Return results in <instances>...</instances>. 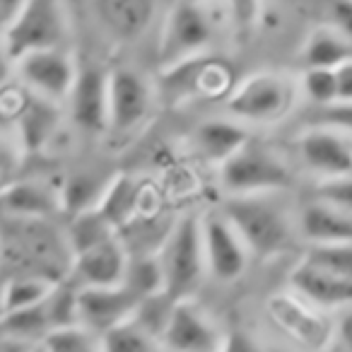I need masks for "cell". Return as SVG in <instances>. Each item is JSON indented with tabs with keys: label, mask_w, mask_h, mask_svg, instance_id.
<instances>
[{
	"label": "cell",
	"mask_w": 352,
	"mask_h": 352,
	"mask_svg": "<svg viewBox=\"0 0 352 352\" xmlns=\"http://www.w3.org/2000/svg\"><path fill=\"white\" fill-rule=\"evenodd\" d=\"M234 87V65L208 51L166 65L157 80V94L166 107H182L191 99H227Z\"/></svg>",
	"instance_id": "cell-1"
},
{
	"label": "cell",
	"mask_w": 352,
	"mask_h": 352,
	"mask_svg": "<svg viewBox=\"0 0 352 352\" xmlns=\"http://www.w3.org/2000/svg\"><path fill=\"white\" fill-rule=\"evenodd\" d=\"M222 215L234 227L246 249L258 258L283 254L292 241L285 210L265 196H230Z\"/></svg>",
	"instance_id": "cell-2"
},
{
	"label": "cell",
	"mask_w": 352,
	"mask_h": 352,
	"mask_svg": "<svg viewBox=\"0 0 352 352\" xmlns=\"http://www.w3.org/2000/svg\"><path fill=\"white\" fill-rule=\"evenodd\" d=\"M157 256L164 270V292L176 302L191 299L208 270L201 220L191 215L182 217L171 227Z\"/></svg>",
	"instance_id": "cell-3"
},
{
	"label": "cell",
	"mask_w": 352,
	"mask_h": 352,
	"mask_svg": "<svg viewBox=\"0 0 352 352\" xmlns=\"http://www.w3.org/2000/svg\"><path fill=\"white\" fill-rule=\"evenodd\" d=\"M220 184L230 196H265L287 188L292 174L268 145L251 138L236 155L220 164Z\"/></svg>",
	"instance_id": "cell-4"
},
{
	"label": "cell",
	"mask_w": 352,
	"mask_h": 352,
	"mask_svg": "<svg viewBox=\"0 0 352 352\" xmlns=\"http://www.w3.org/2000/svg\"><path fill=\"white\" fill-rule=\"evenodd\" d=\"M68 34L63 0H27L17 20L3 36L12 63L34 51L60 49Z\"/></svg>",
	"instance_id": "cell-5"
},
{
	"label": "cell",
	"mask_w": 352,
	"mask_h": 352,
	"mask_svg": "<svg viewBox=\"0 0 352 352\" xmlns=\"http://www.w3.org/2000/svg\"><path fill=\"white\" fill-rule=\"evenodd\" d=\"M294 85L285 75L258 73L241 80L227 97V111L251 123H273L289 113L294 104Z\"/></svg>",
	"instance_id": "cell-6"
},
{
	"label": "cell",
	"mask_w": 352,
	"mask_h": 352,
	"mask_svg": "<svg viewBox=\"0 0 352 352\" xmlns=\"http://www.w3.org/2000/svg\"><path fill=\"white\" fill-rule=\"evenodd\" d=\"M212 41V22L206 12V6H193L186 0H179L169 10L162 27L157 56L160 68L179 63L191 56L206 54Z\"/></svg>",
	"instance_id": "cell-7"
},
{
	"label": "cell",
	"mask_w": 352,
	"mask_h": 352,
	"mask_svg": "<svg viewBox=\"0 0 352 352\" xmlns=\"http://www.w3.org/2000/svg\"><path fill=\"white\" fill-rule=\"evenodd\" d=\"M270 321L285 333L292 342L309 352H323L333 340V323L304 302L302 297L289 292H278L265 302Z\"/></svg>",
	"instance_id": "cell-8"
},
{
	"label": "cell",
	"mask_w": 352,
	"mask_h": 352,
	"mask_svg": "<svg viewBox=\"0 0 352 352\" xmlns=\"http://www.w3.org/2000/svg\"><path fill=\"white\" fill-rule=\"evenodd\" d=\"M22 82L30 87V92L49 99L54 104H65L68 94L78 78L73 58L63 49L34 51L15 63Z\"/></svg>",
	"instance_id": "cell-9"
},
{
	"label": "cell",
	"mask_w": 352,
	"mask_h": 352,
	"mask_svg": "<svg viewBox=\"0 0 352 352\" xmlns=\"http://www.w3.org/2000/svg\"><path fill=\"white\" fill-rule=\"evenodd\" d=\"M140 297L126 285L113 287H80L78 292V323L102 338L111 328L131 321Z\"/></svg>",
	"instance_id": "cell-10"
},
{
	"label": "cell",
	"mask_w": 352,
	"mask_h": 352,
	"mask_svg": "<svg viewBox=\"0 0 352 352\" xmlns=\"http://www.w3.org/2000/svg\"><path fill=\"white\" fill-rule=\"evenodd\" d=\"M152 107V89L140 73L116 68L109 73V131H135L147 118Z\"/></svg>",
	"instance_id": "cell-11"
},
{
	"label": "cell",
	"mask_w": 352,
	"mask_h": 352,
	"mask_svg": "<svg viewBox=\"0 0 352 352\" xmlns=\"http://www.w3.org/2000/svg\"><path fill=\"white\" fill-rule=\"evenodd\" d=\"M73 123L85 133L109 131V73L97 65L78 68V78L68 94Z\"/></svg>",
	"instance_id": "cell-12"
},
{
	"label": "cell",
	"mask_w": 352,
	"mask_h": 352,
	"mask_svg": "<svg viewBox=\"0 0 352 352\" xmlns=\"http://www.w3.org/2000/svg\"><path fill=\"white\" fill-rule=\"evenodd\" d=\"M203 227V249H206L208 273L222 283H232L246 270L249 249L234 227L225 220V215H210L201 220Z\"/></svg>",
	"instance_id": "cell-13"
},
{
	"label": "cell",
	"mask_w": 352,
	"mask_h": 352,
	"mask_svg": "<svg viewBox=\"0 0 352 352\" xmlns=\"http://www.w3.org/2000/svg\"><path fill=\"white\" fill-rule=\"evenodd\" d=\"M162 342L169 352H220L225 338L191 299H182L176 302Z\"/></svg>",
	"instance_id": "cell-14"
},
{
	"label": "cell",
	"mask_w": 352,
	"mask_h": 352,
	"mask_svg": "<svg viewBox=\"0 0 352 352\" xmlns=\"http://www.w3.org/2000/svg\"><path fill=\"white\" fill-rule=\"evenodd\" d=\"M126 268L128 254L116 234L102 244L92 246V249L82 251V254L73 256L68 278L78 287H113V285H123Z\"/></svg>",
	"instance_id": "cell-15"
},
{
	"label": "cell",
	"mask_w": 352,
	"mask_h": 352,
	"mask_svg": "<svg viewBox=\"0 0 352 352\" xmlns=\"http://www.w3.org/2000/svg\"><path fill=\"white\" fill-rule=\"evenodd\" d=\"M299 155L304 164L326 179L352 174V147L333 128L314 126L299 138Z\"/></svg>",
	"instance_id": "cell-16"
},
{
	"label": "cell",
	"mask_w": 352,
	"mask_h": 352,
	"mask_svg": "<svg viewBox=\"0 0 352 352\" xmlns=\"http://www.w3.org/2000/svg\"><path fill=\"white\" fill-rule=\"evenodd\" d=\"M294 294L318 309H338L352 304V280L338 278L309 263H299L289 275Z\"/></svg>",
	"instance_id": "cell-17"
},
{
	"label": "cell",
	"mask_w": 352,
	"mask_h": 352,
	"mask_svg": "<svg viewBox=\"0 0 352 352\" xmlns=\"http://www.w3.org/2000/svg\"><path fill=\"white\" fill-rule=\"evenodd\" d=\"M155 0H92L99 25L118 41H135L155 17Z\"/></svg>",
	"instance_id": "cell-18"
},
{
	"label": "cell",
	"mask_w": 352,
	"mask_h": 352,
	"mask_svg": "<svg viewBox=\"0 0 352 352\" xmlns=\"http://www.w3.org/2000/svg\"><path fill=\"white\" fill-rule=\"evenodd\" d=\"M0 208L15 220H44L60 210V191L41 182H22L0 193Z\"/></svg>",
	"instance_id": "cell-19"
},
{
	"label": "cell",
	"mask_w": 352,
	"mask_h": 352,
	"mask_svg": "<svg viewBox=\"0 0 352 352\" xmlns=\"http://www.w3.org/2000/svg\"><path fill=\"white\" fill-rule=\"evenodd\" d=\"M299 230L311 244H352V215L321 201L304 208Z\"/></svg>",
	"instance_id": "cell-20"
},
{
	"label": "cell",
	"mask_w": 352,
	"mask_h": 352,
	"mask_svg": "<svg viewBox=\"0 0 352 352\" xmlns=\"http://www.w3.org/2000/svg\"><path fill=\"white\" fill-rule=\"evenodd\" d=\"M140 203H142V191L135 179L128 174H118L104 186L102 198H99V203L94 208H97L99 215H102L118 234L123 227L135 220L138 210H140Z\"/></svg>",
	"instance_id": "cell-21"
},
{
	"label": "cell",
	"mask_w": 352,
	"mask_h": 352,
	"mask_svg": "<svg viewBox=\"0 0 352 352\" xmlns=\"http://www.w3.org/2000/svg\"><path fill=\"white\" fill-rule=\"evenodd\" d=\"M15 123L22 138V147L27 152H39L51 138V133H56L58 128V104L32 92V97L17 111Z\"/></svg>",
	"instance_id": "cell-22"
},
{
	"label": "cell",
	"mask_w": 352,
	"mask_h": 352,
	"mask_svg": "<svg viewBox=\"0 0 352 352\" xmlns=\"http://www.w3.org/2000/svg\"><path fill=\"white\" fill-rule=\"evenodd\" d=\"M249 140L251 135L244 126L225 121V118L206 121L196 128V147L203 152L206 160L215 162L217 166L225 164L232 155H236Z\"/></svg>",
	"instance_id": "cell-23"
},
{
	"label": "cell",
	"mask_w": 352,
	"mask_h": 352,
	"mask_svg": "<svg viewBox=\"0 0 352 352\" xmlns=\"http://www.w3.org/2000/svg\"><path fill=\"white\" fill-rule=\"evenodd\" d=\"M304 65L307 68H328L336 70L342 63L352 60V41L345 39L333 27H321L309 36L304 46Z\"/></svg>",
	"instance_id": "cell-24"
},
{
	"label": "cell",
	"mask_w": 352,
	"mask_h": 352,
	"mask_svg": "<svg viewBox=\"0 0 352 352\" xmlns=\"http://www.w3.org/2000/svg\"><path fill=\"white\" fill-rule=\"evenodd\" d=\"M44 302L36 304V307H27V309H17V311L3 314V316H0V333L15 338V340L30 342V345L44 342L46 336L54 331Z\"/></svg>",
	"instance_id": "cell-25"
},
{
	"label": "cell",
	"mask_w": 352,
	"mask_h": 352,
	"mask_svg": "<svg viewBox=\"0 0 352 352\" xmlns=\"http://www.w3.org/2000/svg\"><path fill=\"white\" fill-rule=\"evenodd\" d=\"M111 236H116V230L99 215L97 208L73 215V220H70V225H68V232H65V241H68V249L73 256L82 254V251L111 239Z\"/></svg>",
	"instance_id": "cell-26"
},
{
	"label": "cell",
	"mask_w": 352,
	"mask_h": 352,
	"mask_svg": "<svg viewBox=\"0 0 352 352\" xmlns=\"http://www.w3.org/2000/svg\"><path fill=\"white\" fill-rule=\"evenodd\" d=\"M58 283H49L44 278H32V275H20V278H8L0 285V304L3 314L17 311V309L36 307L51 294V289Z\"/></svg>",
	"instance_id": "cell-27"
},
{
	"label": "cell",
	"mask_w": 352,
	"mask_h": 352,
	"mask_svg": "<svg viewBox=\"0 0 352 352\" xmlns=\"http://www.w3.org/2000/svg\"><path fill=\"white\" fill-rule=\"evenodd\" d=\"M123 285L140 299L164 292V270H162L160 256H128Z\"/></svg>",
	"instance_id": "cell-28"
},
{
	"label": "cell",
	"mask_w": 352,
	"mask_h": 352,
	"mask_svg": "<svg viewBox=\"0 0 352 352\" xmlns=\"http://www.w3.org/2000/svg\"><path fill=\"white\" fill-rule=\"evenodd\" d=\"M174 307H176V299H171L166 292L152 294V297L140 299L135 314H133V323L160 342L166 331V326H169V321H171Z\"/></svg>",
	"instance_id": "cell-29"
},
{
	"label": "cell",
	"mask_w": 352,
	"mask_h": 352,
	"mask_svg": "<svg viewBox=\"0 0 352 352\" xmlns=\"http://www.w3.org/2000/svg\"><path fill=\"white\" fill-rule=\"evenodd\" d=\"M78 292L80 287L70 278H65L63 283H58L51 294L46 297V314H49L51 328H68V326H80L78 323Z\"/></svg>",
	"instance_id": "cell-30"
},
{
	"label": "cell",
	"mask_w": 352,
	"mask_h": 352,
	"mask_svg": "<svg viewBox=\"0 0 352 352\" xmlns=\"http://www.w3.org/2000/svg\"><path fill=\"white\" fill-rule=\"evenodd\" d=\"M304 263L352 280V244H311L304 256Z\"/></svg>",
	"instance_id": "cell-31"
},
{
	"label": "cell",
	"mask_w": 352,
	"mask_h": 352,
	"mask_svg": "<svg viewBox=\"0 0 352 352\" xmlns=\"http://www.w3.org/2000/svg\"><path fill=\"white\" fill-rule=\"evenodd\" d=\"M104 193V186H99L92 176H73L65 182V186L60 188V210H68L70 215H78V212L92 210L99 203Z\"/></svg>",
	"instance_id": "cell-32"
},
{
	"label": "cell",
	"mask_w": 352,
	"mask_h": 352,
	"mask_svg": "<svg viewBox=\"0 0 352 352\" xmlns=\"http://www.w3.org/2000/svg\"><path fill=\"white\" fill-rule=\"evenodd\" d=\"M102 352H157V340L135 323L126 321L102 336Z\"/></svg>",
	"instance_id": "cell-33"
},
{
	"label": "cell",
	"mask_w": 352,
	"mask_h": 352,
	"mask_svg": "<svg viewBox=\"0 0 352 352\" xmlns=\"http://www.w3.org/2000/svg\"><path fill=\"white\" fill-rule=\"evenodd\" d=\"M44 347L49 352H102V338L82 326L56 328L46 336Z\"/></svg>",
	"instance_id": "cell-34"
},
{
	"label": "cell",
	"mask_w": 352,
	"mask_h": 352,
	"mask_svg": "<svg viewBox=\"0 0 352 352\" xmlns=\"http://www.w3.org/2000/svg\"><path fill=\"white\" fill-rule=\"evenodd\" d=\"M304 92L316 107H328L338 102V78L336 70L307 68L304 73Z\"/></svg>",
	"instance_id": "cell-35"
},
{
	"label": "cell",
	"mask_w": 352,
	"mask_h": 352,
	"mask_svg": "<svg viewBox=\"0 0 352 352\" xmlns=\"http://www.w3.org/2000/svg\"><path fill=\"white\" fill-rule=\"evenodd\" d=\"M316 201L352 215V174L326 179L316 186Z\"/></svg>",
	"instance_id": "cell-36"
},
{
	"label": "cell",
	"mask_w": 352,
	"mask_h": 352,
	"mask_svg": "<svg viewBox=\"0 0 352 352\" xmlns=\"http://www.w3.org/2000/svg\"><path fill=\"white\" fill-rule=\"evenodd\" d=\"M311 123L318 128H333V131L352 133V102H336V104H328V107H318Z\"/></svg>",
	"instance_id": "cell-37"
},
{
	"label": "cell",
	"mask_w": 352,
	"mask_h": 352,
	"mask_svg": "<svg viewBox=\"0 0 352 352\" xmlns=\"http://www.w3.org/2000/svg\"><path fill=\"white\" fill-rule=\"evenodd\" d=\"M333 30L352 41V0H336L331 8Z\"/></svg>",
	"instance_id": "cell-38"
},
{
	"label": "cell",
	"mask_w": 352,
	"mask_h": 352,
	"mask_svg": "<svg viewBox=\"0 0 352 352\" xmlns=\"http://www.w3.org/2000/svg\"><path fill=\"white\" fill-rule=\"evenodd\" d=\"M220 352H263L258 347V342L251 336H246L244 331H232L230 336L225 338Z\"/></svg>",
	"instance_id": "cell-39"
},
{
	"label": "cell",
	"mask_w": 352,
	"mask_h": 352,
	"mask_svg": "<svg viewBox=\"0 0 352 352\" xmlns=\"http://www.w3.org/2000/svg\"><path fill=\"white\" fill-rule=\"evenodd\" d=\"M27 0H0V39L6 36V32L10 30V25L17 20L20 10L25 8Z\"/></svg>",
	"instance_id": "cell-40"
},
{
	"label": "cell",
	"mask_w": 352,
	"mask_h": 352,
	"mask_svg": "<svg viewBox=\"0 0 352 352\" xmlns=\"http://www.w3.org/2000/svg\"><path fill=\"white\" fill-rule=\"evenodd\" d=\"M338 78V102H352V60L336 68Z\"/></svg>",
	"instance_id": "cell-41"
},
{
	"label": "cell",
	"mask_w": 352,
	"mask_h": 352,
	"mask_svg": "<svg viewBox=\"0 0 352 352\" xmlns=\"http://www.w3.org/2000/svg\"><path fill=\"white\" fill-rule=\"evenodd\" d=\"M12 68H15V63H12V58L8 56L6 44H3V39H0V92H3V87L8 85V80H10Z\"/></svg>",
	"instance_id": "cell-42"
},
{
	"label": "cell",
	"mask_w": 352,
	"mask_h": 352,
	"mask_svg": "<svg viewBox=\"0 0 352 352\" xmlns=\"http://www.w3.org/2000/svg\"><path fill=\"white\" fill-rule=\"evenodd\" d=\"M39 345V342H36ZM34 345H30V342H22V340H15V338L10 336H3L0 333V352H30Z\"/></svg>",
	"instance_id": "cell-43"
},
{
	"label": "cell",
	"mask_w": 352,
	"mask_h": 352,
	"mask_svg": "<svg viewBox=\"0 0 352 352\" xmlns=\"http://www.w3.org/2000/svg\"><path fill=\"white\" fill-rule=\"evenodd\" d=\"M338 333H340V338H342V342L347 345V350L352 352V311L340 321V326H338Z\"/></svg>",
	"instance_id": "cell-44"
},
{
	"label": "cell",
	"mask_w": 352,
	"mask_h": 352,
	"mask_svg": "<svg viewBox=\"0 0 352 352\" xmlns=\"http://www.w3.org/2000/svg\"><path fill=\"white\" fill-rule=\"evenodd\" d=\"M30 352H49V350H46V347H44V342H39V345H34Z\"/></svg>",
	"instance_id": "cell-45"
},
{
	"label": "cell",
	"mask_w": 352,
	"mask_h": 352,
	"mask_svg": "<svg viewBox=\"0 0 352 352\" xmlns=\"http://www.w3.org/2000/svg\"><path fill=\"white\" fill-rule=\"evenodd\" d=\"M186 3H193V6H206V3H210V0H186Z\"/></svg>",
	"instance_id": "cell-46"
}]
</instances>
